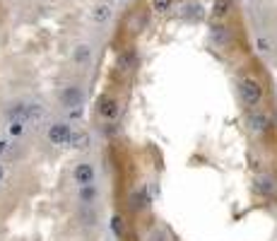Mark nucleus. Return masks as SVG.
Masks as SVG:
<instances>
[{
    "label": "nucleus",
    "mask_w": 277,
    "mask_h": 241,
    "mask_svg": "<svg viewBox=\"0 0 277 241\" xmlns=\"http://www.w3.org/2000/svg\"><path fill=\"white\" fill-rule=\"evenodd\" d=\"M109 15H111L109 5H97V10H94V19H97V22H106Z\"/></svg>",
    "instance_id": "nucleus-7"
},
{
    "label": "nucleus",
    "mask_w": 277,
    "mask_h": 241,
    "mask_svg": "<svg viewBox=\"0 0 277 241\" xmlns=\"http://www.w3.org/2000/svg\"><path fill=\"white\" fill-rule=\"evenodd\" d=\"M89 56H92V53H89V46H77V51H75V61H77V63H87Z\"/></svg>",
    "instance_id": "nucleus-8"
},
{
    "label": "nucleus",
    "mask_w": 277,
    "mask_h": 241,
    "mask_svg": "<svg viewBox=\"0 0 277 241\" xmlns=\"http://www.w3.org/2000/svg\"><path fill=\"white\" fill-rule=\"evenodd\" d=\"M260 191H265V193H270L272 188H270V186H268V181H260Z\"/></svg>",
    "instance_id": "nucleus-16"
},
{
    "label": "nucleus",
    "mask_w": 277,
    "mask_h": 241,
    "mask_svg": "<svg viewBox=\"0 0 277 241\" xmlns=\"http://www.w3.org/2000/svg\"><path fill=\"white\" fill-rule=\"evenodd\" d=\"M60 102H63V106H80L82 92H80L77 87H68V89H63V94H60Z\"/></svg>",
    "instance_id": "nucleus-3"
},
{
    "label": "nucleus",
    "mask_w": 277,
    "mask_h": 241,
    "mask_svg": "<svg viewBox=\"0 0 277 241\" xmlns=\"http://www.w3.org/2000/svg\"><path fill=\"white\" fill-rule=\"evenodd\" d=\"M249 123L256 133H265V130L270 128V118L268 116H263V113H253V116L249 118Z\"/></svg>",
    "instance_id": "nucleus-5"
},
{
    "label": "nucleus",
    "mask_w": 277,
    "mask_h": 241,
    "mask_svg": "<svg viewBox=\"0 0 277 241\" xmlns=\"http://www.w3.org/2000/svg\"><path fill=\"white\" fill-rule=\"evenodd\" d=\"M70 135H73V130H70V126H65V123H55V126L48 128V140L53 145H68Z\"/></svg>",
    "instance_id": "nucleus-1"
},
{
    "label": "nucleus",
    "mask_w": 277,
    "mask_h": 241,
    "mask_svg": "<svg viewBox=\"0 0 277 241\" xmlns=\"http://www.w3.org/2000/svg\"><path fill=\"white\" fill-rule=\"evenodd\" d=\"M99 113H102L104 118H116V113H118L116 102H113V99H104L102 106H99Z\"/></svg>",
    "instance_id": "nucleus-6"
},
{
    "label": "nucleus",
    "mask_w": 277,
    "mask_h": 241,
    "mask_svg": "<svg viewBox=\"0 0 277 241\" xmlns=\"http://www.w3.org/2000/svg\"><path fill=\"white\" fill-rule=\"evenodd\" d=\"M258 48L260 51H268V41H265V39H258Z\"/></svg>",
    "instance_id": "nucleus-15"
},
{
    "label": "nucleus",
    "mask_w": 277,
    "mask_h": 241,
    "mask_svg": "<svg viewBox=\"0 0 277 241\" xmlns=\"http://www.w3.org/2000/svg\"><path fill=\"white\" fill-rule=\"evenodd\" d=\"M111 227H113V232L118 234H123V224H120V217H113V220H111Z\"/></svg>",
    "instance_id": "nucleus-12"
},
{
    "label": "nucleus",
    "mask_w": 277,
    "mask_h": 241,
    "mask_svg": "<svg viewBox=\"0 0 277 241\" xmlns=\"http://www.w3.org/2000/svg\"><path fill=\"white\" fill-rule=\"evenodd\" d=\"M227 8H229V0H217V15L227 12Z\"/></svg>",
    "instance_id": "nucleus-13"
},
{
    "label": "nucleus",
    "mask_w": 277,
    "mask_h": 241,
    "mask_svg": "<svg viewBox=\"0 0 277 241\" xmlns=\"http://www.w3.org/2000/svg\"><path fill=\"white\" fill-rule=\"evenodd\" d=\"M3 149H5V142H3V140H0V152H3Z\"/></svg>",
    "instance_id": "nucleus-17"
},
{
    "label": "nucleus",
    "mask_w": 277,
    "mask_h": 241,
    "mask_svg": "<svg viewBox=\"0 0 277 241\" xmlns=\"http://www.w3.org/2000/svg\"><path fill=\"white\" fill-rule=\"evenodd\" d=\"M152 5H155V10H159V12H164L169 5H171V0H152Z\"/></svg>",
    "instance_id": "nucleus-10"
},
{
    "label": "nucleus",
    "mask_w": 277,
    "mask_h": 241,
    "mask_svg": "<svg viewBox=\"0 0 277 241\" xmlns=\"http://www.w3.org/2000/svg\"><path fill=\"white\" fill-rule=\"evenodd\" d=\"M260 87L253 80H243L241 82V97H243V102H249V104H258L260 102Z\"/></svg>",
    "instance_id": "nucleus-2"
},
{
    "label": "nucleus",
    "mask_w": 277,
    "mask_h": 241,
    "mask_svg": "<svg viewBox=\"0 0 277 241\" xmlns=\"http://www.w3.org/2000/svg\"><path fill=\"white\" fill-rule=\"evenodd\" d=\"M70 142H73L75 147H87V142H89V138H87V135H82V133H80V135H70Z\"/></svg>",
    "instance_id": "nucleus-9"
},
{
    "label": "nucleus",
    "mask_w": 277,
    "mask_h": 241,
    "mask_svg": "<svg viewBox=\"0 0 277 241\" xmlns=\"http://www.w3.org/2000/svg\"><path fill=\"white\" fill-rule=\"evenodd\" d=\"M94 198V188L92 186H82V200H92Z\"/></svg>",
    "instance_id": "nucleus-11"
},
{
    "label": "nucleus",
    "mask_w": 277,
    "mask_h": 241,
    "mask_svg": "<svg viewBox=\"0 0 277 241\" xmlns=\"http://www.w3.org/2000/svg\"><path fill=\"white\" fill-rule=\"evenodd\" d=\"M0 178H3V167H0Z\"/></svg>",
    "instance_id": "nucleus-18"
},
{
    "label": "nucleus",
    "mask_w": 277,
    "mask_h": 241,
    "mask_svg": "<svg viewBox=\"0 0 277 241\" xmlns=\"http://www.w3.org/2000/svg\"><path fill=\"white\" fill-rule=\"evenodd\" d=\"M94 178V169L92 164H80V167L75 169V181L80 186H89Z\"/></svg>",
    "instance_id": "nucleus-4"
},
{
    "label": "nucleus",
    "mask_w": 277,
    "mask_h": 241,
    "mask_svg": "<svg viewBox=\"0 0 277 241\" xmlns=\"http://www.w3.org/2000/svg\"><path fill=\"white\" fill-rule=\"evenodd\" d=\"M10 133H12V135H19V133H22V123H19V120H15V123L10 126Z\"/></svg>",
    "instance_id": "nucleus-14"
}]
</instances>
